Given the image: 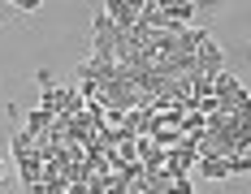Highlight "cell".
<instances>
[{
	"label": "cell",
	"mask_w": 251,
	"mask_h": 194,
	"mask_svg": "<svg viewBox=\"0 0 251 194\" xmlns=\"http://www.w3.org/2000/svg\"><path fill=\"white\" fill-rule=\"evenodd\" d=\"M0 177H4V164H0Z\"/></svg>",
	"instance_id": "obj_9"
},
{
	"label": "cell",
	"mask_w": 251,
	"mask_h": 194,
	"mask_svg": "<svg viewBox=\"0 0 251 194\" xmlns=\"http://www.w3.org/2000/svg\"><path fill=\"white\" fill-rule=\"evenodd\" d=\"M18 160V172H22L26 186H39V177H44V160L35 155V151H26V155H13Z\"/></svg>",
	"instance_id": "obj_5"
},
{
	"label": "cell",
	"mask_w": 251,
	"mask_h": 194,
	"mask_svg": "<svg viewBox=\"0 0 251 194\" xmlns=\"http://www.w3.org/2000/svg\"><path fill=\"white\" fill-rule=\"evenodd\" d=\"M134 151H139V164H143V172H160V169H165V151L151 143V138H134Z\"/></svg>",
	"instance_id": "obj_3"
},
{
	"label": "cell",
	"mask_w": 251,
	"mask_h": 194,
	"mask_svg": "<svg viewBox=\"0 0 251 194\" xmlns=\"http://www.w3.org/2000/svg\"><path fill=\"white\" fill-rule=\"evenodd\" d=\"M160 13H165L174 26H191V13H195V4H191V0H160Z\"/></svg>",
	"instance_id": "obj_4"
},
{
	"label": "cell",
	"mask_w": 251,
	"mask_h": 194,
	"mask_svg": "<svg viewBox=\"0 0 251 194\" xmlns=\"http://www.w3.org/2000/svg\"><path fill=\"white\" fill-rule=\"evenodd\" d=\"M100 9L108 13V22L117 26L122 35H130V30H134V22H139V0H104Z\"/></svg>",
	"instance_id": "obj_1"
},
{
	"label": "cell",
	"mask_w": 251,
	"mask_h": 194,
	"mask_svg": "<svg viewBox=\"0 0 251 194\" xmlns=\"http://www.w3.org/2000/svg\"><path fill=\"white\" fill-rule=\"evenodd\" d=\"M195 61H200V73H208V78H217L221 73V65H226V52H221V43H200V52H195Z\"/></svg>",
	"instance_id": "obj_2"
},
{
	"label": "cell",
	"mask_w": 251,
	"mask_h": 194,
	"mask_svg": "<svg viewBox=\"0 0 251 194\" xmlns=\"http://www.w3.org/2000/svg\"><path fill=\"white\" fill-rule=\"evenodd\" d=\"M26 151H35V134H13V155H26Z\"/></svg>",
	"instance_id": "obj_8"
},
{
	"label": "cell",
	"mask_w": 251,
	"mask_h": 194,
	"mask_svg": "<svg viewBox=\"0 0 251 194\" xmlns=\"http://www.w3.org/2000/svg\"><path fill=\"white\" fill-rule=\"evenodd\" d=\"M195 169H200L203 181H226V177H229V160H217V155H208V160H200Z\"/></svg>",
	"instance_id": "obj_6"
},
{
	"label": "cell",
	"mask_w": 251,
	"mask_h": 194,
	"mask_svg": "<svg viewBox=\"0 0 251 194\" xmlns=\"http://www.w3.org/2000/svg\"><path fill=\"white\" fill-rule=\"evenodd\" d=\"M48 125H52V117H48V112H44V108H35V112L26 117V134H35V138H39V134H44Z\"/></svg>",
	"instance_id": "obj_7"
}]
</instances>
